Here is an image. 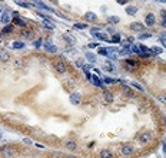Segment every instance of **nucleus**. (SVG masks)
<instances>
[{
	"label": "nucleus",
	"mask_w": 166,
	"mask_h": 158,
	"mask_svg": "<svg viewBox=\"0 0 166 158\" xmlns=\"http://www.w3.org/2000/svg\"><path fill=\"white\" fill-rule=\"evenodd\" d=\"M152 138H153L152 132H145V134H142V135L139 137V141L142 142V144H148V142L152 141Z\"/></svg>",
	"instance_id": "obj_1"
},
{
	"label": "nucleus",
	"mask_w": 166,
	"mask_h": 158,
	"mask_svg": "<svg viewBox=\"0 0 166 158\" xmlns=\"http://www.w3.org/2000/svg\"><path fill=\"white\" fill-rule=\"evenodd\" d=\"M1 153H3V155H4L6 158H13V157H14V148L3 147V148H1Z\"/></svg>",
	"instance_id": "obj_2"
},
{
	"label": "nucleus",
	"mask_w": 166,
	"mask_h": 158,
	"mask_svg": "<svg viewBox=\"0 0 166 158\" xmlns=\"http://www.w3.org/2000/svg\"><path fill=\"white\" fill-rule=\"evenodd\" d=\"M145 24H146L148 27H152L155 24V16L152 13H148V14H146V17H145Z\"/></svg>",
	"instance_id": "obj_3"
},
{
	"label": "nucleus",
	"mask_w": 166,
	"mask_h": 158,
	"mask_svg": "<svg viewBox=\"0 0 166 158\" xmlns=\"http://www.w3.org/2000/svg\"><path fill=\"white\" fill-rule=\"evenodd\" d=\"M55 68H56V71H59V73H64V71H66V64L63 61H56L55 63Z\"/></svg>",
	"instance_id": "obj_4"
},
{
	"label": "nucleus",
	"mask_w": 166,
	"mask_h": 158,
	"mask_svg": "<svg viewBox=\"0 0 166 158\" xmlns=\"http://www.w3.org/2000/svg\"><path fill=\"white\" fill-rule=\"evenodd\" d=\"M130 28L133 30V31H142V30H143V24H142V23H139V22H133L130 24Z\"/></svg>",
	"instance_id": "obj_5"
},
{
	"label": "nucleus",
	"mask_w": 166,
	"mask_h": 158,
	"mask_svg": "<svg viewBox=\"0 0 166 158\" xmlns=\"http://www.w3.org/2000/svg\"><path fill=\"white\" fill-rule=\"evenodd\" d=\"M80 100H82V97H80V94H77V93H73V94L70 96V101H72V104H74V105H77L80 103Z\"/></svg>",
	"instance_id": "obj_6"
},
{
	"label": "nucleus",
	"mask_w": 166,
	"mask_h": 158,
	"mask_svg": "<svg viewBox=\"0 0 166 158\" xmlns=\"http://www.w3.org/2000/svg\"><path fill=\"white\" fill-rule=\"evenodd\" d=\"M122 153H123V155H132L133 154V147L132 145H123L122 147Z\"/></svg>",
	"instance_id": "obj_7"
},
{
	"label": "nucleus",
	"mask_w": 166,
	"mask_h": 158,
	"mask_svg": "<svg viewBox=\"0 0 166 158\" xmlns=\"http://www.w3.org/2000/svg\"><path fill=\"white\" fill-rule=\"evenodd\" d=\"M85 20L86 22H95V20H96V14L92 13V11H87L85 14Z\"/></svg>",
	"instance_id": "obj_8"
},
{
	"label": "nucleus",
	"mask_w": 166,
	"mask_h": 158,
	"mask_svg": "<svg viewBox=\"0 0 166 158\" xmlns=\"http://www.w3.org/2000/svg\"><path fill=\"white\" fill-rule=\"evenodd\" d=\"M1 23H3V24H6V26H9V23H10V14H9V13H3V14H1Z\"/></svg>",
	"instance_id": "obj_9"
},
{
	"label": "nucleus",
	"mask_w": 166,
	"mask_h": 158,
	"mask_svg": "<svg viewBox=\"0 0 166 158\" xmlns=\"http://www.w3.org/2000/svg\"><path fill=\"white\" fill-rule=\"evenodd\" d=\"M32 4L37 6V7H40V9H43V10H46V11H52L50 7H49V6H46L45 3H42V1H34V3H32Z\"/></svg>",
	"instance_id": "obj_10"
},
{
	"label": "nucleus",
	"mask_w": 166,
	"mask_h": 158,
	"mask_svg": "<svg viewBox=\"0 0 166 158\" xmlns=\"http://www.w3.org/2000/svg\"><path fill=\"white\" fill-rule=\"evenodd\" d=\"M90 80L96 87H102V81H100V79H99L97 76H90Z\"/></svg>",
	"instance_id": "obj_11"
},
{
	"label": "nucleus",
	"mask_w": 166,
	"mask_h": 158,
	"mask_svg": "<svg viewBox=\"0 0 166 158\" xmlns=\"http://www.w3.org/2000/svg\"><path fill=\"white\" fill-rule=\"evenodd\" d=\"M125 64L126 66H129L130 68H136L137 67V61H135V60H130V58H127L125 61Z\"/></svg>",
	"instance_id": "obj_12"
},
{
	"label": "nucleus",
	"mask_w": 166,
	"mask_h": 158,
	"mask_svg": "<svg viewBox=\"0 0 166 158\" xmlns=\"http://www.w3.org/2000/svg\"><path fill=\"white\" fill-rule=\"evenodd\" d=\"M105 101L106 103H113V96H112V93H109V91H105Z\"/></svg>",
	"instance_id": "obj_13"
},
{
	"label": "nucleus",
	"mask_w": 166,
	"mask_h": 158,
	"mask_svg": "<svg viewBox=\"0 0 166 158\" xmlns=\"http://www.w3.org/2000/svg\"><path fill=\"white\" fill-rule=\"evenodd\" d=\"M66 148L70 150V151H74V150L77 148V145H76V142H74V141H67V142H66Z\"/></svg>",
	"instance_id": "obj_14"
},
{
	"label": "nucleus",
	"mask_w": 166,
	"mask_h": 158,
	"mask_svg": "<svg viewBox=\"0 0 166 158\" xmlns=\"http://www.w3.org/2000/svg\"><path fill=\"white\" fill-rule=\"evenodd\" d=\"M126 13H127V14H130V16H135V14L137 13V9H136V7H133V6H129V7L126 9Z\"/></svg>",
	"instance_id": "obj_15"
},
{
	"label": "nucleus",
	"mask_w": 166,
	"mask_h": 158,
	"mask_svg": "<svg viewBox=\"0 0 166 158\" xmlns=\"http://www.w3.org/2000/svg\"><path fill=\"white\" fill-rule=\"evenodd\" d=\"M100 158H112V153L109 150H103L100 151Z\"/></svg>",
	"instance_id": "obj_16"
},
{
	"label": "nucleus",
	"mask_w": 166,
	"mask_h": 158,
	"mask_svg": "<svg viewBox=\"0 0 166 158\" xmlns=\"http://www.w3.org/2000/svg\"><path fill=\"white\" fill-rule=\"evenodd\" d=\"M14 24L20 26V27H24V26L27 24V22H24L23 19H19V17H17V19H14Z\"/></svg>",
	"instance_id": "obj_17"
},
{
	"label": "nucleus",
	"mask_w": 166,
	"mask_h": 158,
	"mask_svg": "<svg viewBox=\"0 0 166 158\" xmlns=\"http://www.w3.org/2000/svg\"><path fill=\"white\" fill-rule=\"evenodd\" d=\"M11 47H13V49H23V47H24V43H23V41H13V43H11Z\"/></svg>",
	"instance_id": "obj_18"
},
{
	"label": "nucleus",
	"mask_w": 166,
	"mask_h": 158,
	"mask_svg": "<svg viewBox=\"0 0 166 158\" xmlns=\"http://www.w3.org/2000/svg\"><path fill=\"white\" fill-rule=\"evenodd\" d=\"M10 57H9V53L6 51H0V61H7Z\"/></svg>",
	"instance_id": "obj_19"
},
{
	"label": "nucleus",
	"mask_w": 166,
	"mask_h": 158,
	"mask_svg": "<svg viewBox=\"0 0 166 158\" xmlns=\"http://www.w3.org/2000/svg\"><path fill=\"white\" fill-rule=\"evenodd\" d=\"M123 91H125V94L127 97H135V93H133V90H132L130 87H125V88H123Z\"/></svg>",
	"instance_id": "obj_20"
},
{
	"label": "nucleus",
	"mask_w": 166,
	"mask_h": 158,
	"mask_svg": "<svg viewBox=\"0 0 166 158\" xmlns=\"http://www.w3.org/2000/svg\"><path fill=\"white\" fill-rule=\"evenodd\" d=\"M108 22L110 23V24H116V23H119V17L110 16V17H108Z\"/></svg>",
	"instance_id": "obj_21"
},
{
	"label": "nucleus",
	"mask_w": 166,
	"mask_h": 158,
	"mask_svg": "<svg viewBox=\"0 0 166 158\" xmlns=\"http://www.w3.org/2000/svg\"><path fill=\"white\" fill-rule=\"evenodd\" d=\"M24 39H27V40H30V39H33V31H23V34H22Z\"/></svg>",
	"instance_id": "obj_22"
},
{
	"label": "nucleus",
	"mask_w": 166,
	"mask_h": 158,
	"mask_svg": "<svg viewBox=\"0 0 166 158\" xmlns=\"http://www.w3.org/2000/svg\"><path fill=\"white\" fill-rule=\"evenodd\" d=\"M86 58H87L90 63H95V61H96V57H95V54H92V53H87V54H86Z\"/></svg>",
	"instance_id": "obj_23"
},
{
	"label": "nucleus",
	"mask_w": 166,
	"mask_h": 158,
	"mask_svg": "<svg viewBox=\"0 0 166 158\" xmlns=\"http://www.w3.org/2000/svg\"><path fill=\"white\" fill-rule=\"evenodd\" d=\"M158 100H159L160 103L166 104V93H163V94H159V96H158Z\"/></svg>",
	"instance_id": "obj_24"
},
{
	"label": "nucleus",
	"mask_w": 166,
	"mask_h": 158,
	"mask_svg": "<svg viewBox=\"0 0 166 158\" xmlns=\"http://www.w3.org/2000/svg\"><path fill=\"white\" fill-rule=\"evenodd\" d=\"M11 31H13V26L9 24V26H4V27H3V31H1V33H11Z\"/></svg>",
	"instance_id": "obj_25"
},
{
	"label": "nucleus",
	"mask_w": 166,
	"mask_h": 158,
	"mask_svg": "<svg viewBox=\"0 0 166 158\" xmlns=\"http://www.w3.org/2000/svg\"><path fill=\"white\" fill-rule=\"evenodd\" d=\"M64 39L67 40L69 43H72V44H74V41H76V40H74V37H72V36H69V34H64Z\"/></svg>",
	"instance_id": "obj_26"
},
{
	"label": "nucleus",
	"mask_w": 166,
	"mask_h": 158,
	"mask_svg": "<svg viewBox=\"0 0 166 158\" xmlns=\"http://www.w3.org/2000/svg\"><path fill=\"white\" fill-rule=\"evenodd\" d=\"M46 50L50 51V53H56L57 49H56V46H47V47H46Z\"/></svg>",
	"instance_id": "obj_27"
},
{
	"label": "nucleus",
	"mask_w": 166,
	"mask_h": 158,
	"mask_svg": "<svg viewBox=\"0 0 166 158\" xmlns=\"http://www.w3.org/2000/svg\"><path fill=\"white\" fill-rule=\"evenodd\" d=\"M74 27H76V28H86V27H87V24H86V23H76V24H74Z\"/></svg>",
	"instance_id": "obj_28"
},
{
	"label": "nucleus",
	"mask_w": 166,
	"mask_h": 158,
	"mask_svg": "<svg viewBox=\"0 0 166 158\" xmlns=\"http://www.w3.org/2000/svg\"><path fill=\"white\" fill-rule=\"evenodd\" d=\"M43 26H45V27H47V28H50V30H53V28H55V26H53L52 23H47V20H45V22H43Z\"/></svg>",
	"instance_id": "obj_29"
},
{
	"label": "nucleus",
	"mask_w": 166,
	"mask_h": 158,
	"mask_svg": "<svg viewBox=\"0 0 166 158\" xmlns=\"http://www.w3.org/2000/svg\"><path fill=\"white\" fill-rule=\"evenodd\" d=\"M14 67L22 68L23 67V60H16V61H14Z\"/></svg>",
	"instance_id": "obj_30"
},
{
	"label": "nucleus",
	"mask_w": 166,
	"mask_h": 158,
	"mask_svg": "<svg viewBox=\"0 0 166 158\" xmlns=\"http://www.w3.org/2000/svg\"><path fill=\"white\" fill-rule=\"evenodd\" d=\"M112 41H113V43H119V41H120V36H119V34H113Z\"/></svg>",
	"instance_id": "obj_31"
},
{
	"label": "nucleus",
	"mask_w": 166,
	"mask_h": 158,
	"mask_svg": "<svg viewBox=\"0 0 166 158\" xmlns=\"http://www.w3.org/2000/svg\"><path fill=\"white\" fill-rule=\"evenodd\" d=\"M132 87H135V88H137V90H140V91H143V87L140 84H139V83H132Z\"/></svg>",
	"instance_id": "obj_32"
},
{
	"label": "nucleus",
	"mask_w": 166,
	"mask_h": 158,
	"mask_svg": "<svg viewBox=\"0 0 166 158\" xmlns=\"http://www.w3.org/2000/svg\"><path fill=\"white\" fill-rule=\"evenodd\" d=\"M150 37H152V34H140V36H139V39L140 40H146V39H150Z\"/></svg>",
	"instance_id": "obj_33"
},
{
	"label": "nucleus",
	"mask_w": 166,
	"mask_h": 158,
	"mask_svg": "<svg viewBox=\"0 0 166 158\" xmlns=\"http://www.w3.org/2000/svg\"><path fill=\"white\" fill-rule=\"evenodd\" d=\"M105 70H108V71H113L112 64H110V63H106V64H105Z\"/></svg>",
	"instance_id": "obj_34"
},
{
	"label": "nucleus",
	"mask_w": 166,
	"mask_h": 158,
	"mask_svg": "<svg viewBox=\"0 0 166 158\" xmlns=\"http://www.w3.org/2000/svg\"><path fill=\"white\" fill-rule=\"evenodd\" d=\"M162 26L166 27V13H162Z\"/></svg>",
	"instance_id": "obj_35"
},
{
	"label": "nucleus",
	"mask_w": 166,
	"mask_h": 158,
	"mask_svg": "<svg viewBox=\"0 0 166 158\" xmlns=\"http://www.w3.org/2000/svg\"><path fill=\"white\" fill-rule=\"evenodd\" d=\"M90 33L93 34V36H97V37H99V34H100V33H99V28H92Z\"/></svg>",
	"instance_id": "obj_36"
},
{
	"label": "nucleus",
	"mask_w": 166,
	"mask_h": 158,
	"mask_svg": "<svg viewBox=\"0 0 166 158\" xmlns=\"http://www.w3.org/2000/svg\"><path fill=\"white\" fill-rule=\"evenodd\" d=\"M132 53V50L130 49H125V50H122L120 51V54H126V56H127V54H130Z\"/></svg>",
	"instance_id": "obj_37"
},
{
	"label": "nucleus",
	"mask_w": 166,
	"mask_h": 158,
	"mask_svg": "<svg viewBox=\"0 0 166 158\" xmlns=\"http://www.w3.org/2000/svg\"><path fill=\"white\" fill-rule=\"evenodd\" d=\"M34 46H36V47L39 49L40 46H42V39H37V40H36V41H34Z\"/></svg>",
	"instance_id": "obj_38"
},
{
	"label": "nucleus",
	"mask_w": 166,
	"mask_h": 158,
	"mask_svg": "<svg viewBox=\"0 0 166 158\" xmlns=\"http://www.w3.org/2000/svg\"><path fill=\"white\" fill-rule=\"evenodd\" d=\"M17 4L22 6V7H29V6H30L29 3H24V1H17Z\"/></svg>",
	"instance_id": "obj_39"
},
{
	"label": "nucleus",
	"mask_w": 166,
	"mask_h": 158,
	"mask_svg": "<svg viewBox=\"0 0 166 158\" xmlns=\"http://www.w3.org/2000/svg\"><path fill=\"white\" fill-rule=\"evenodd\" d=\"M99 53H100V54H106V56H109V53H108L106 49H99Z\"/></svg>",
	"instance_id": "obj_40"
},
{
	"label": "nucleus",
	"mask_w": 166,
	"mask_h": 158,
	"mask_svg": "<svg viewBox=\"0 0 166 158\" xmlns=\"http://www.w3.org/2000/svg\"><path fill=\"white\" fill-rule=\"evenodd\" d=\"M76 66L80 68H83V63H82V60H76Z\"/></svg>",
	"instance_id": "obj_41"
},
{
	"label": "nucleus",
	"mask_w": 166,
	"mask_h": 158,
	"mask_svg": "<svg viewBox=\"0 0 166 158\" xmlns=\"http://www.w3.org/2000/svg\"><path fill=\"white\" fill-rule=\"evenodd\" d=\"M130 50H132V51H135V53H139V47H137V46H132Z\"/></svg>",
	"instance_id": "obj_42"
},
{
	"label": "nucleus",
	"mask_w": 166,
	"mask_h": 158,
	"mask_svg": "<svg viewBox=\"0 0 166 158\" xmlns=\"http://www.w3.org/2000/svg\"><path fill=\"white\" fill-rule=\"evenodd\" d=\"M89 47H90V49H93V47H97V43H90V44H89Z\"/></svg>",
	"instance_id": "obj_43"
},
{
	"label": "nucleus",
	"mask_w": 166,
	"mask_h": 158,
	"mask_svg": "<svg viewBox=\"0 0 166 158\" xmlns=\"http://www.w3.org/2000/svg\"><path fill=\"white\" fill-rule=\"evenodd\" d=\"M160 40H163V41H166V33L162 34V37H160Z\"/></svg>",
	"instance_id": "obj_44"
},
{
	"label": "nucleus",
	"mask_w": 166,
	"mask_h": 158,
	"mask_svg": "<svg viewBox=\"0 0 166 158\" xmlns=\"http://www.w3.org/2000/svg\"><path fill=\"white\" fill-rule=\"evenodd\" d=\"M160 43H162V44H163V46L166 47V41H163V40H160Z\"/></svg>",
	"instance_id": "obj_45"
},
{
	"label": "nucleus",
	"mask_w": 166,
	"mask_h": 158,
	"mask_svg": "<svg viewBox=\"0 0 166 158\" xmlns=\"http://www.w3.org/2000/svg\"><path fill=\"white\" fill-rule=\"evenodd\" d=\"M0 13H1V7H0Z\"/></svg>",
	"instance_id": "obj_46"
}]
</instances>
